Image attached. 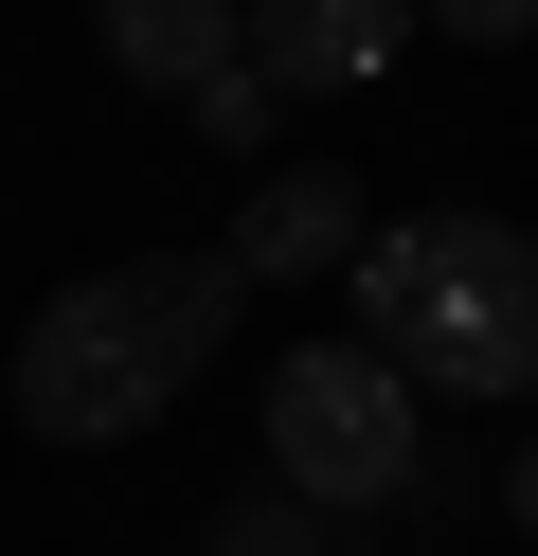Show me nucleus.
I'll list each match as a JSON object with an SVG mask.
<instances>
[{"instance_id": "6e6552de", "label": "nucleus", "mask_w": 538, "mask_h": 556, "mask_svg": "<svg viewBox=\"0 0 538 556\" xmlns=\"http://www.w3.org/2000/svg\"><path fill=\"white\" fill-rule=\"evenodd\" d=\"M270 109H287V90H270V73H251V54H234V73L198 90V144H270Z\"/></svg>"}, {"instance_id": "9d476101", "label": "nucleus", "mask_w": 538, "mask_h": 556, "mask_svg": "<svg viewBox=\"0 0 538 556\" xmlns=\"http://www.w3.org/2000/svg\"><path fill=\"white\" fill-rule=\"evenodd\" d=\"M502 520H521V539H538V431L502 448Z\"/></svg>"}, {"instance_id": "f03ea898", "label": "nucleus", "mask_w": 538, "mask_h": 556, "mask_svg": "<svg viewBox=\"0 0 538 556\" xmlns=\"http://www.w3.org/2000/svg\"><path fill=\"white\" fill-rule=\"evenodd\" d=\"M341 288H359V341H395L430 395H538V233H502V216H377Z\"/></svg>"}, {"instance_id": "7ed1b4c3", "label": "nucleus", "mask_w": 538, "mask_h": 556, "mask_svg": "<svg viewBox=\"0 0 538 556\" xmlns=\"http://www.w3.org/2000/svg\"><path fill=\"white\" fill-rule=\"evenodd\" d=\"M430 448V377L395 359V341H287L270 359V484H305L323 520L395 503Z\"/></svg>"}, {"instance_id": "0eeeda50", "label": "nucleus", "mask_w": 538, "mask_h": 556, "mask_svg": "<svg viewBox=\"0 0 538 556\" xmlns=\"http://www.w3.org/2000/svg\"><path fill=\"white\" fill-rule=\"evenodd\" d=\"M198 556H341V520H323L305 484H270V503H234V520H215Z\"/></svg>"}, {"instance_id": "20e7f679", "label": "nucleus", "mask_w": 538, "mask_h": 556, "mask_svg": "<svg viewBox=\"0 0 538 556\" xmlns=\"http://www.w3.org/2000/svg\"><path fill=\"white\" fill-rule=\"evenodd\" d=\"M430 37V0H251V73L305 109V90H377Z\"/></svg>"}, {"instance_id": "423d86ee", "label": "nucleus", "mask_w": 538, "mask_h": 556, "mask_svg": "<svg viewBox=\"0 0 538 556\" xmlns=\"http://www.w3.org/2000/svg\"><path fill=\"white\" fill-rule=\"evenodd\" d=\"M234 54H251V0H108V73L126 90H179L198 109Z\"/></svg>"}, {"instance_id": "f257e3e1", "label": "nucleus", "mask_w": 538, "mask_h": 556, "mask_svg": "<svg viewBox=\"0 0 538 556\" xmlns=\"http://www.w3.org/2000/svg\"><path fill=\"white\" fill-rule=\"evenodd\" d=\"M234 305H251L234 252H126V269H90V288H54L18 324V431H54V448L162 431L179 377L234 341Z\"/></svg>"}, {"instance_id": "1a4fd4ad", "label": "nucleus", "mask_w": 538, "mask_h": 556, "mask_svg": "<svg viewBox=\"0 0 538 556\" xmlns=\"http://www.w3.org/2000/svg\"><path fill=\"white\" fill-rule=\"evenodd\" d=\"M430 37H485L502 54V37H538V0H430Z\"/></svg>"}, {"instance_id": "39448f33", "label": "nucleus", "mask_w": 538, "mask_h": 556, "mask_svg": "<svg viewBox=\"0 0 538 556\" xmlns=\"http://www.w3.org/2000/svg\"><path fill=\"white\" fill-rule=\"evenodd\" d=\"M359 180H323V162H270V180L234 198V233H215V252L251 269V288H323V269H359Z\"/></svg>"}]
</instances>
